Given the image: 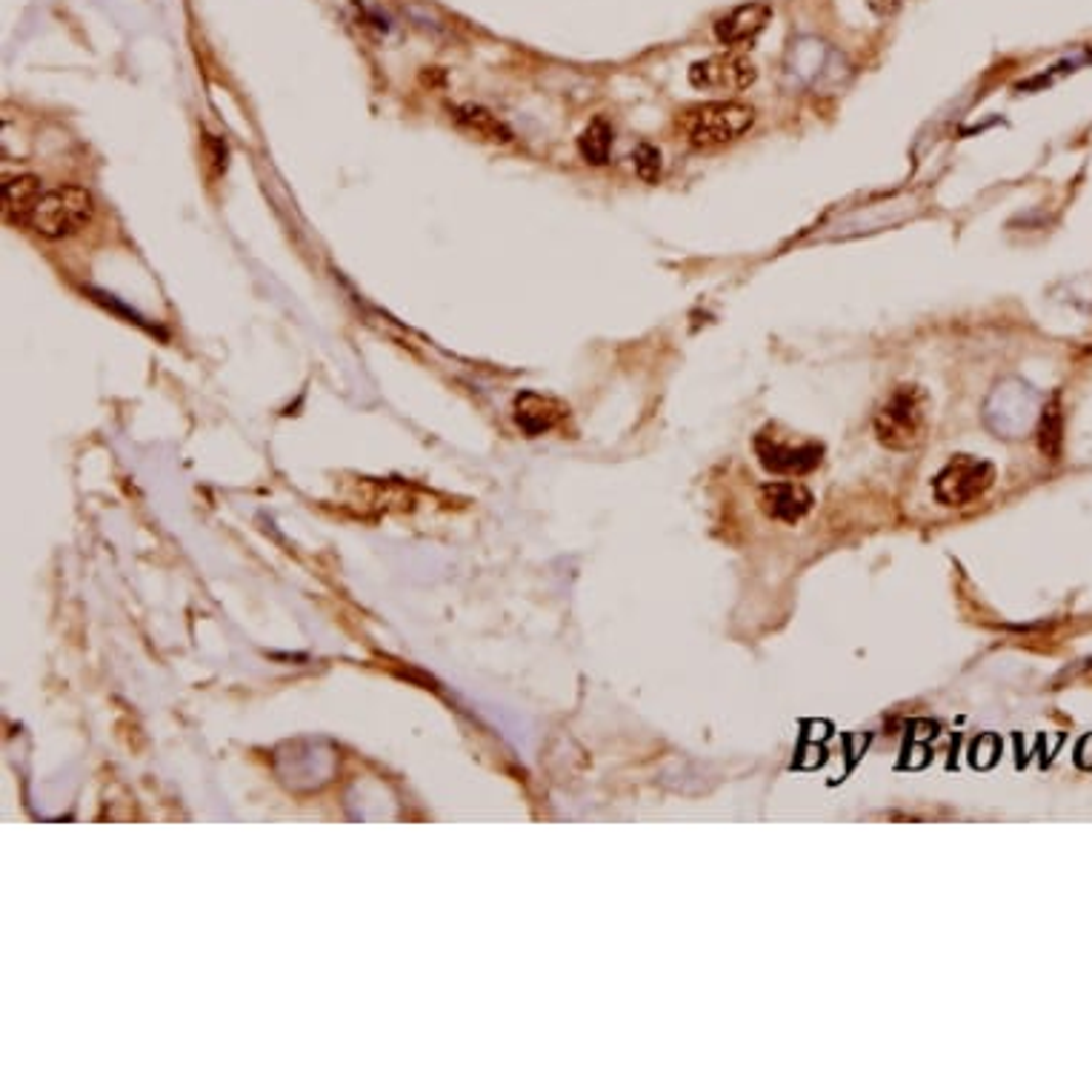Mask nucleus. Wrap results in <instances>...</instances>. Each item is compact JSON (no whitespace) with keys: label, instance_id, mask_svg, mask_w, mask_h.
<instances>
[{"label":"nucleus","instance_id":"f257e3e1","mask_svg":"<svg viewBox=\"0 0 1092 1092\" xmlns=\"http://www.w3.org/2000/svg\"><path fill=\"white\" fill-rule=\"evenodd\" d=\"M929 429V395L918 384H901L875 412V435L892 452L918 449Z\"/></svg>","mask_w":1092,"mask_h":1092},{"label":"nucleus","instance_id":"f03ea898","mask_svg":"<svg viewBox=\"0 0 1092 1092\" xmlns=\"http://www.w3.org/2000/svg\"><path fill=\"white\" fill-rule=\"evenodd\" d=\"M755 124V110L738 100H712L692 106L678 118V129L695 149H715L747 135Z\"/></svg>","mask_w":1092,"mask_h":1092},{"label":"nucleus","instance_id":"7ed1b4c3","mask_svg":"<svg viewBox=\"0 0 1092 1092\" xmlns=\"http://www.w3.org/2000/svg\"><path fill=\"white\" fill-rule=\"evenodd\" d=\"M95 215V198L81 186H57L43 192L29 218V229L49 241H63L81 232Z\"/></svg>","mask_w":1092,"mask_h":1092},{"label":"nucleus","instance_id":"20e7f679","mask_svg":"<svg viewBox=\"0 0 1092 1092\" xmlns=\"http://www.w3.org/2000/svg\"><path fill=\"white\" fill-rule=\"evenodd\" d=\"M993 481H996L993 464L972 455H955L935 478V498L947 507H967L984 498Z\"/></svg>","mask_w":1092,"mask_h":1092},{"label":"nucleus","instance_id":"39448f33","mask_svg":"<svg viewBox=\"0 0 1092 1092\" xmlns=\"http://www.w3.org/2000/svg\"><path fill=\"white\" fill-rule=\"evenodd\" d=\"M755 78H758L755 63L735 52L706 57L690 67V84L695 89H712V92H744L755 84Z\"/></svg>","mask_w":1092,"mask_h":1092},{"label":"nucleus","instance_id":"423d86ee","mask_svg":"<svg viewBox=\"0 0 1092 1092\" xmlns=\"http://www.w3.org/2000/svg\"><path fill=\"white\" fill-rule=\"evenodd\" d=\"M755 452H758L760 464L770 472H778V475H806V472H813L818 464H821L824 446H821V443L787 446V443L773 438L770 432H760L758 438H755Z\"/></svg>","mask_w":1092,"mask_h":1092},{"label":"nucleus","instance_id":"0eeeda50","mask_svg":"<svg viewBox=\"0 0 1092 1092\" xmlns=\"http://www.w3.org/2000/svg\"><path fill=\"white\" fill-rule=\"evenodd\" d=\"M569 416L567 403H561L553 395H540V392H521L515 398V421L524 429L529 438H538L543 432L555 429L564 418Z\"/></svg>","mask_w":1092,"mask_h":1092},{"label":"nucleus","instance_id":"6e6552de","mask_svg":"<svg viewBox=\"0 0 1092 1092\" xmlns=\"http://www.w3.org/2000/svg\"><path fill=\"white\" fill-rule=\"evenodd\" d=\"M773 17V9L767 3H744L730 14H724L715 24V35L724 46H744L758 38Z\"/></svg>","mask_w":1092,"mask_h":1092},{"label":"nucleus","instance_id":"1a4fd4ad","mask_svg":"<svg viewBox=\"0 0 1092 1092\" xmlns=\"http://www.w3.org/2000/svg\"><path fill=\"white\" fill-rule=\"evenodd\" d=\"M760 507L775 521L798 524L803 515L813 510V495L806 486L792 484V481L789 484H767L760 489Z\"/></svg>","mask_w":1092,"mask_h":1092},{"label":"nucleus","instance_id":"9d476101","mask_svg":"<svg viewBox=\"0 0 1092 1092\" xmlns=\"http://www.w3.org/2000/svg\"><path fill=\"white\" fill-rule=\"evenodd\" d=\"M41 198H43L41 178H35V175H14V178H6V183H3V194H0V212H3V221L14 223V226H17V223H20V226H27Z\"/></svg>","mask_w":1092,"mask_h":1092},{"label":"nucleus","instance_id":"9b49d317","mask_svg":"<svg viewBox=\"0 0 1092 1092\" xmlns=\"http://www.w3.org/2000/svg\"><path fill=\"white\" fill-rule=\"evenodd\" d=\"M452 118H455V124L461 126L464 132H470V135H475L478 140H486V143H512L510 126L504 124L498 115L484 110V106L464 103V106H457V110L452 112Z\"/></svg>","mask_w":1092,"mask_h":1092},{"label":"nucleus","instance_id":"f8f14e48","mask_svg":"<svg viewBox=\"0 0 1092 1092\" xmlns=\"http://www.w3.org/2000/svg\"><path fill=\"white\" fill-rule=\"evenodd\" d=\"M1038 443H1041V452L1052 457V461L1061 455V443H1064V412H1061V398H1058V395L1041 409Z\"/></svg>","mask_w":1092,"mask_h":1092},{"label":"nucleus","instance_id":"ddd939ff","mask_svg":"<svg viewBox=\"0 0 1092 1092\" xmlns=\"http://www.w3.org/2000/svg\"><path fill=\"white\" fill-rule=\"evenodd\" d=\"M578 149H581L583 161H589L595 167L607 164L609 149H612V126L607 124V118H595L593 124L583 129V135L578 138Z\"/></svg>","mask_w":1092,"mask_h":1092},{"label":"nucleus","instance_id":"4468645a","mask_svg":"<svg viewBox=\"0 0 1092 1092\" xmlns=\"http://www.w3.org/2000/svg\"><path fill=\"white\" fill-rule=\"evenodd\" d=\"M636 172L638 178L647 180V183H655L661 178V152L650 146V143H641L636 149Z\"/></svg>","mask_w":1092,"mask_h":1092},{"label":"nucleus","instance_id":"2eb2a0df","mask_svg":"<svg viewBox=\"0 0 1092 1092\" xmlns=\"http://www.w3.org/2000/svg\"><path fill=\"white\" fill-rule=\"evenodd\" d=\"M867 6H870V9L875 14H881V17H886V14H892L896 9H899L901 0H867Z\"/></svg>","mask_w":1092,"mask_h":1092}]
</instances>
